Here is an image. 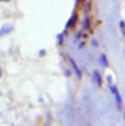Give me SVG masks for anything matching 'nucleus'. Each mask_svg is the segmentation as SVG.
<instances>
[{
  "label": "nucleus",
  "instance_id": "obj_1",
  "mask_svg": "<svg viewBox=\"0 0 125 126\" xmlns=\"http://www.w3.org/2000/svg\"><path fill=\"white\" fill-rule=\"evenodd\" d=\"M109 89L110 92L114 94L115 97V102H117V107H118V110H122V105H123V100H122V97H120V93L118 91V88L113 84H109Z\"/></svg>",
  "mask_w": 125,
  "mask_h": 126
},
{
  "label": "nucleus",
  "instance_id": "obj_2",
  "mask_svg": "<svg viewBox=\"0 0 125 126\" xmlns=\"http://www.w3.org/2000/svg\"><path fill=\"white\" fill-rule=\"evenodd\" d=\"M70 64H71V66H72V69L75 70V74L79 76V79H81L82 77V75H81V71H80V69H79V66L76 65V63H75V60L74 59H71L70 58Z\"/></svg>",
  "mask_w": 125,
  "mask_h": 126
},
{
  "label": "nucleus",
  "instance_id": "obj_3",
  "mask_svg": "<svg viewBox=\"0 0 125 126\" xmlns=\"http://www.w3.org/2000/svg\"><path fill=\"white\" fill-rule=\"evenodd\" d=\"M93 79H94V81H96V83L98 84L99 87H102V76L99 75V72L98 71H93Z\"/></svg>",
  "mask_w": 125,
  "mask_h": 126
},
{
  "label": "nucleus",
  "instance_id": "obj_4",
  "mask_svg": "<svg viewBox=\"0 0 125 126\" xmlns=\"http://www.w3.org/2000/svg\"><path fill=\"white\" fill-rule=\"evenodd\" d=\"M101 65L108 66V59H107L106 54H101Z\"/></svg>",
  "mask_w": 125,
  "mask_h": 126
}]
</instances>
